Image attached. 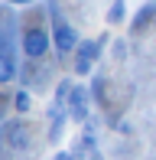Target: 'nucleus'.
<instances>
[{"label": "nucleus", "mask_w": 156, "mask_h": 160, "mask_svg": "<svg viewBox=\"0 0 156 160\" xmlns=\"http://www.w3.org/2000/svg\"><path fill=\"white\" fill-rule=\"evenodd\" d=\"M23 52L30 59H42L49 52V33L46 30H26L23 33Z\"/></svg>", "instance_id": "nucleus-1"}, {"label": "nucleus", "mask_w": 156, "mask_h": 160, "mask_svg": "<svg viewBox=\"0 0 156 160\" xmlns=\"http://www.w3.org/2000/svg\"><path fill=\"white\" fill-rule=\"evenodd\" d=\"M68 114H72V121H85L88 118V92L85 88H72V95H68Z\"/></svg>", "instance_id": "nucleus-2"}, {"label": "nucleus", "mask_w": 156, "mask_h": 160, "mask_svg": "<svg viewBox=\"0 0 156 160\" xmlns=\"http://www.w3.org/2000/svg\"><path fill=\"white\" fill-rule=\"evenodd\" d=\"M75 46H78V33L68 23H59L55 26V49H59V52H72Z\"/></svg>", "instance_id": "nucleus-3"}, {"label": "nucleus", "mask_w": 156, "mask_h": 160, "mask_svg": "<svg viewBox=\"0 0 156 160\" xmlns=\"http://www.w3.org/2000/svg\"><path fill=\"white\" fill-rule=\"evenodd\" d=\"M94 56H98V42H81V46H78V62H75L78 75H88V72H91Z\"/></svg>", "instance_id": "nucleus-4"}, {"label": "nucleus", "mask_w": 156, "mask_h": 160, "mask_svg": "<svg viewBox=\"0 0 156 160\" xmlns=\"http://www.w3.org/2000/svg\"><path fill=\"white\" fill-rule=\"evenodd\" d=\"M13 75H16V62H13L7 52H0V85L13 82Z\"/></svg>", "instance_id": "nucleus-5"}, {"label": "nucleus", "mask_w": 156, "mask_h": 160, "mask_svg": "<svg viewBox=\"0 0 156 160\" xmlns=\"http://www.w3.org/2000/svg\"><path fill=\"white\" fill-rule=\"evenodd\" d=\"M10 147H30V131H26L23 124L10 128Z\"/></svg>", "instance_id": "nucleus-6"}, {"label": "nucleus", "mask_w": 156, "mask_h": 160, "mask_svg": "<svg viewBox=\"0 0 156 160\" xmlns=\"http://www.w3.org/2000/svg\"><path fill=\"white\" fill-rule=\"evenodd\" d=\"M30 105H33L30 92H16V95H13V108H16L20 114H23V111H30Z\"/></svg>", "instance_id": "nucleus-7"}, {"label": "nucleus", "mask_w": 156, "mask_h": 160, "mask_svg": "<svg viewBox=\"0 0 156 160\" xmlns=\"http://www.w3.org/2000/svg\"><path fill=\"white\" fill-rule=\"evenodd\" d=\"M124 13H127V7H124V0H117V3L111 7V13H108V20H111V23H120V20H124Z\"/></svg>", "instance_id": "nucleus-8"}, {"label": "nucleus", "mask_w": 156, "mask_h": 160, "mask_svg": "<svg viewBox=\"0 0 156 160\" xmlns=\"http://www.w3.org/2000/svg\"><path fill=\"white\" fill-rule=\"evenodd\" d=\"M55 160H75V157L68 154V150H62V154H55Z\"/></svg>", "instance_id": "nucleus-9"}, {"label": "nucleus", "mask_w": 156, "mask_h": 160, "mask_svg": "<svg viewBox=\"0 0 156 160\" xmlns=\"http://www.w3.org/2000/svg\"><path fill=\"white\" fill-rule=\"evenodd\" d=\"M13 3H30V0H13Z\"/></svg>", "instance_id": "nucleus-10"}]
</instances>
